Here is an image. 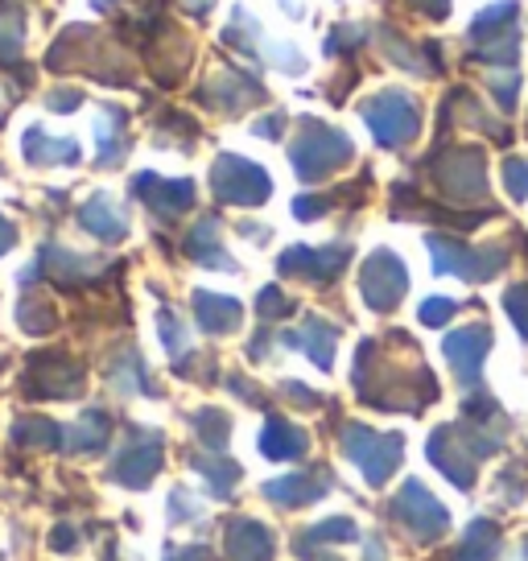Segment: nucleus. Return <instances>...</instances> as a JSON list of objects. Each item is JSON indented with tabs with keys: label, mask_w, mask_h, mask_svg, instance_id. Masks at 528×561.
<instances>
[{
	"label": "nucleus",
	"mask_w": 528,
	"mask_h": 561,
	"mask_svg": "<svg viewBox=\"0 0 528 561\" xmlns=\"http://www.w3.org/2000/svg\"><path fill=\"white\" fill-rule=\"evenodd\" d=\"M186 252H191L198 264H211V268L236 273V261H228V252L219 248V228H215V219H198V228H194L191 240H186Z\"/></svg>",
	"instance_id": "nucleus-25"
},
{
	"label": "nucleus",
	"mask_w": 528,
	"mask_h": 561,
	"mask_svg": "<svg viewBox=\"0 0 528 561\" xmlns=\"http://www.w3.org/2000/svg\"><path fill=\"white\" fill-rule=\"evenodd\" d=\"M191 467L203 474V483L211 491L215 500H231V491L240 483V462L236 458H223V455H194Z\"/></svg>",
	"instance_id": "nucleus-24"
},
{
	"label": "nucleus",
	"mask_w": 528,
	"mask_h": 561,
	"mask_svg": "<svg viewBox=\"0 0 528 561\" xmlns=\"http://www.w3.org/2000/svg\"><path fill=\"white\" fill-rule=\"evenodd\" d=\"M13 244H18V228H13V224L0 215V252H9Z\"/></svg>",
	"instance_id": "nucleus-39"
},
{
	"label": "nucleus",
	"mask_w": 528,
	"mask_h": 561,
	"mask_svg": "<svg viewBox=\"0 0 528 561\" xmlns=\"http://www.w3.org/2000/svg\"><path fill=\"white\" fill-rule=\"evenodd\" d=\"M161 343L170 347V355H182V351H186V334H182V322H177L170 310L161 314Z\"/></svg>",
	"instance_id": "nucleus-36"
},
{
	"label": "nucleus",
	"mask_w": 528,
	"mask_h": 561,
	"mask_svg": "<svg viewBox=\"0 0 528 561\" xmlns=\"http://www.w3.org/2000/svg\"><path fill=\"white\" fill-rule=\"evenodd\" d=\"M352 256L347 244L335 248H289L282 256L285 277H306V280H335L343 273V264Z\"/></svg>",
	"instance_id": "nucleus-12"
},
{
	"label": "nucleus",
	"mask_w": 528,
	"mask_h": 561,
	"mask_svg": "<svg viewBox=\"0 0 528 561\" xmlns=\"http://www.w3.org/2000/svg\"><path fill=\"white\" fill-rule=\"evenodd\" d=\"M74 545H79V533H74L71 525H58L50 533V549H54V553H71Z\"/></svg>",
	"instance_id": "nucleus-37"
},
{
	"label": "nucleus",
	"mask_w": 528,
	"mask_h": 561,
	"mask_svg": "<svg viewBox=\"0 0 528 561\" xmlns=\"http://www.w3.org/2000/svg\"><path fill=\"white\" fill-rule=\"evenodd\" d=\"M504 310L516 322L520 339H528V285H512L508 294H504Z\"/></svg>",
	"instance_id": "nucleus-31"
},
{
	"label": "nucleus",
	"mask_w": 528,
	"mask_h": 561,
	"mask_svg": "<svg viewBox=\"0 0 528 561\" xmlns=\"http://www.w3.org/2000/svg\"><path fill=\"white\" fill-rule=\"evenodd\" d=\"M137 194H141L158 215H177V210H186L194 203L191 182H161V178H153V174L137 178Z\"/></svg>",
	"instance_id": "nucleus-17"
},
{
	"label": "nucleus",
	"mask_w": 528,
	"mask_h": 561,
	"mask_svg": "<svg viewBox=\"0 0 528 561\" xmlns=\"http://www.w3.org/2000/svg\"><path fill=\"white\" fill-rule=\"evenodd\" d=\"M104 561H120V558H116V545H107V549H104Z\"/></svg>",
	"instance_id": "nucleus-41"
},
{
	"label": "nucleus",
	"mask_w": 528,
	"mask_h": 561,
	"mask_svg": "<svg viewBox=\"0 0 528 561\" xmlns=\"http://www.w3.org/2000/svg\"><path fill=\"white\" fill-rule=\"evenodd\" d=\"M401 450H405L401 434H376L368 425H347L343 430V455L364 471L371 488L388 483V474L401 467Z\"/></svg>",
	"instance_id": "nucleus-2"
},
{
	"label": "nucleus",
	"mask_w": 528,
	"mask_h": 561,
	"mask_svg": "<svg viewBox=\"0 0 528 561\" xmlns=\"http://www.w3.org/2000/svg\"><path fill=\"white\" fill-rule=\"evenodd\" d=\"M504 182H508V194L520 203L528 198V161L525 158H508L504 161Z\"/></svg>",
	"instance_id": "nucleus-32"
},
{
	"label": "nucleus",
	"mask_w": 528,
	"mask_h": 561,
	"mask_svg": "<svg viewBox=\"0 0 528 561\" xmlns=\"http://www.w3.org/2000/svg\"><path fill=\"white\" fill-rule=\"evenodd\" d=\"M79 224H83L91 236L107 240V244H116V240H124V236H128V224H124L120 210L112 207V198H107V194H95V198H88V203H83V210H79Z\"/></svg>",
	"instance_id": "nucleus-20"
},
{
	"label": "nucleus",
	"mask_w": 528,
	"mask_h": 561,
	"mask_svg": "<svg viewBox=\"0 0 528 561\" xmlns=\"http://www.w3.org/2000/svg\"><path fill=\"white\" fill-rule=\"evenodd\" d=\"M429 252H434V273H455L462 280H492L504 268V248H462L458 240H441L429 236Z\"/></svg>",
	"instance_id": "nucleus-8"
},
{
	"label": "nucleus",
	"mask_w": 528,
	"mask_h": 561,
	"mask_svg": "<svg viewBox=\"0 0 528 561\" xmlns=\"http://www.w3.org/2000/svg\"><path fill=\"white\" fill-rule=\"evenodd\" d=\"M455 310H458V301H450V298H429L422 306V322H425V327H446V322L455 318Z\"/></svg>",
	"instance_id": "nucleus-34"
},
{
	"label": "nucleus",
	"mask_w": 528,
	"mask_h": 561,
	"mask_svg": "<svg viewBox=\"0 0 528 561\" xmlns=\"http://www.w3.org/2000/svg\"><path fill=\"white\" fill-rule=\"evenodd\" d=\"M62 430L54 425V421L46 417H21L18 425H13V442L18 446H34V450H54V446H62Z\"/></svg>",
	"instance_id": "nucleus-28"
},
{
	"label": "nucleus",
	"mask_w": 528,
	"mask_h": 561,
	"mask_svg": "<svg viewBox=\"0 0 528 561\" xmlns=\"http://www.w3.org/2000/svg\"><path fill=\"white\" fill-rule=\"evenodd\" d=\"M335 488V474L314 467V471H298V474H282V479H268L264 483V500H273L277 508H306L322 500L326 491Z\"/></svg>",
	"instance_id": "nucleus-11"
},
{
	"label": "nucleus",
	"mask_w": 528,
	"mask_h": 561,
	"mask_svg": "<svg viewBox=\"0 0 528 561\" xmlns=\"http://www.w3.org/2000/svg\"><path fill=\"white\" fill-rule=\"evenodd\" d=\"M392 516L413 533V541H422V545L438 541L441 533L450 528V512L441 508L438 500H434L417 479H409L405 488L397 491V500H392Z\"/></svg>",
	"instance_id": "nucleus-5"
},
{
	"label": "nucleus",
	"mask_w": 528,
	"mask_h": 561,
	"mask_svg": "<svg viewBox=\"0 0 528 561\" xmlns=\"http://www.w3.org/2000/svg\"><path fill=\"white\" fill-rule=\"evenodd\" d=\"M335 327L331 322H322V318H310L301 331H289L285 334V343L289 347H301L310 359H314L322 371H331V359H335Z\"/></svg>",
	"instance_id": "nucleus-19"
},
{
	"label": "nucleus",
	"mask_w": 528,
	"mask_h": 561,
	"mask_svg": "<svg viewBox=\"0 0 528 561\" xmlns=\"http://www.w3.org/2000/svg\"><path fill=\"white\" fill-rule=\"evenodd\" d=\"M492 347V331L487 327H467V331H455L446 334V359H450V368L462 385H475L479 380V368H483V355Z\"/></svg>",
	"instance_id": "nucleus-13"
},
{
	"label": "nucleus",
	"mask_w": 528,
	"mask_h": 561,
	"mask_svg": "<svg viewBox=\"0 0 528 561\" xmlns=\"http://www.w3.org/2000/svg\"><path fill=\"white\" fill-rule=\"evenodd\" d=\"M211 186L223 203H236V207H256L273 191V182H268V174H264L261 165L236 158V153H223V158L215 161Z\"/></svg>",
	"instance_id": "nucleus-7"
},
{
	"label": "nucleus",
	"mask_w": 528,
	"mask_h": 561,
	"mask_svg": "<svg viewBox=\"0 0 528 561\" xmlns=\"http://www.w3.org/2000/svg\"><path fill=\"white\" fill-rule=\"evenodd\" d=\"M364 121L371 124V133L384 149H401L405 140L417 137V104L409 100L405 91L376 95L371 104H364Z\"/></svg>",
	"instance_id": "nucleus-6"
},
{
	"label": "nucleus",
	"mask_w": 528,
	"mask_h": 561,
	"mask_svg": "<svg viewBox=\"0 0 528 561\" xmlns=\"http://www.w3.org/2000/svg\"><path fill=\"white\" fill-rule=\"evenodd\" d=\"M161 462H165V434H158V430H141V425H137V430L128 434V442H124L120 455L112 458L107 479L120 483V488L141 491L158 479Z\"/></svg>",
	"instance_id": "nucleus-4"
},
{
	"label": "nucleus",
	"mask_w": 528,
	"mask_h": 561,
	"mask_svg": "<svg viewBox=\"0 0 528 561\" xmlns=\"http://www.w3.org/2000/svg\"><path fill=\"white\" fill-rule=\"evenodd\" d=\"M355 537H359V528L347 516H331V520H322L314 528H301L298 537H294V549L310 561L318 553V545H343V541H355Z\"/></svg>",
	"instance_id": "nucleus-23"
},
{
	"label": "nucleus",
	"mask_w": 528,
	"mask_h": 561,
	"mask_svg": "<svg viewBox=\"0 0 528 561\" xmlns=\"http://www.w3.org/2000/svg\"><path fill=\"white\" fill-rule=\"evenodd\" d=\"M516 88H520V75L512 67H504V75H492V91H495V100H500V107L516 104Z\"/></svg>",
	"instance_id": "nucleus-35"
},
{
	"label": "nucleus",
	"mask_w": 528,
	"mask_h": 561,
	"mask_svg": "<svg viewBox=\"0 0 528 561\" xmlns=\"http://www.w3.org/2000/svg\"><path fill=\"white\" fill-rule=\"evenodd\" d=\"M25 158L37 165H50V161H79V145L74 140H46L42 128L25 133Z\"/></svg>",
	"instance_id": "nucleus-26"
},
{
	"label": "nucleus",
	"mask_w": 528,
	"mask_h": 561,
	"mask_svg": "<svg viewBox=\"0 0 528 561\" xmlns=\"http://www.w3.org/2000/svg\"><path fill=\"white\" fill-rule=\"evenodd\" d=\"M107 434H112V421H107V413H104V409H91V413H83V417L67 430L62 446H67L71 455H100V450L107 446Z\"/></svg>",
	"instance_id": "nucleus-21"
},
{
	"label": "nucleus",
	"mask_w": 528,
	"mask_h": 561,
	"mask_svg": "<svg viewBox=\"0 0 528 561\" xmlns=\"http://www.w3.org/2000/svg\"><path fill=\"white\" fill-rule=\"evenodd\" d=\"M223 549H228V561H273L277 553V541H273V533L261 525V520H231L223 528Z\"/></svg>",
	"instance_id": "nucleus-14"
},
{
	"label": "nucleus",
	"mask_w": 528,
	"mask_h": 561,
	"mask_svg": "<svg viewBox=\"0 0 528 561\" xmlns=\"http://www.w3.org/2000/svg\"><path fill=\"white\" fill-rule=\"evenodd\" d=\"M368 561H384V541L380 537H368Z\"/></svg>",
	"instance_id": "nucleus-40"
},
{
	"label": "nucleus",
	"mask_w": 528,
	"mask_h": 561,
	"mask_svg": "<svg viewBox=\"0 0 528 561\" xmlns=\"http://www.w3.org/2000/svg\"><path fill=\"white\" fill-rule=\"evenodd\" d=\"M441 186L455 198H483L487 194V178H483V153L475 149H458L441 165Z\"/></svg>",
	"instance_id": "nucleus-15"
},
{
	"label": "nucleus",
	"mask_w": 528,
	"mask_h": 561,
	"mask_svg": "<svg viewBox=\"0 0 528 561\" xmlns=\"http://www.w3.org/2000/svg\"><path fill=\"white\" fill-rule=\"evenodd\" d=\"M516 4L512 0H500L492 9H483L471 25V37H475L479 54L487 58V62H500V67H512L516 62V50H520V42H516Z\"/></svg>",
	"instance_id": "nucleus-9"
},
{
	"label": "nucleus",
	"mask_w": 528,
	"mask_h": 561,
	"mask_svg": "<svg viewBox=\"0 0 528 561\" xmlns=\"http://www.w3.org/2000/svg\"><path fill=\"white\" fill-rule=\"evenodd\" d=\"M495 446H500V438H483L479 430H467V425H446L429 438V458L446 479H455L458 488H471L475 462L492 455Z\"/></svg>",
	"instance_id": "nucleus-1"
},
{
	"label": "nucleus",
	"mask_w": 528,
	"mask_h": 561,
	"mask_svg": "<svg viewBox=\"0 0 528 561\" xmlns=\"http://www.w3.org/2000/svg\"><path fill=\"white\" fill-rule=\"evenodd\" d=\"M359 289H364V301H368L371 310H380V314H388L397 301L405 298L409 289V273L405 264L397 261L392 252H371L368 264H364V273H359Z\"/></svg>",
	"instance_id": "nucleus-10"
},
{
	"label": "nucleus",
	"mask_w": 528,
	"mask_h": 561,
	"mask_svg": "<svg viewBox=\"0 0 528 561\" xmlns=\"http://www.w3.org/2000/svg\"><path fill=\"white\" fill-rule=\"evenodd\" d=\"M161 561H211V549H203V545H182V549H165Z\"/></svg>",
	"instance_id": "nucleus-38"
},
{
	"label": "nucleus",
	"mask_w": 528,
	"mask_h": 561,
	"mask_svg": "<svg viewBox=\"0 0 528 561\" xmlns=\"http://www.w3.org/2000/svg\"><path fill=\"white\" fill-rule=\"evenodd\" d=\"M256 306H261V318L264 322H273V318H282V314H289L294 310V301L289 298H282V289H261V298H256Z\"/></svg>",
	"instance_id": "nucleus-33"
},
{
	"label": "nucleus",
	"mask_w": 528,
	"mask_h": 561,
	"mask_svg": "<svg viewBox=\"0 0 528 561\" xmlns=\"http://www.w3.org/2000/svg\"><path fill=\"white\" fill-rule=\"evenodd\" d=\"M343 161H352V140L318 121H301V137L294 145V170L301 182H318Z\"/></svg>",
	"instance_id": "nucleus-3"
},
{
	"label": "nucleus",
	"mask_w": 528,
	"mask_h": 561,
	"mask_svg": "<svg viewBox=\"0 0 528 561\" xmlns=\"http://www.w3.org/2000/svg\"><path fill=\"white\" fill-rule=\"evenodd\" d=\"M458 561H492L500 553V528L492 520H475V525L467 528V537L458 545Z\"/></svg>",
	"instance_id": "nucleus-27"
},
{
	"label": "nucleus",
	"mask_w": 528,
	"mask_h": 561,
	"mask_svg": "<svg viewBox=\"0 0 528 561\" xmlns=\"http://www.w3.org/2000/svg\"><path fill=\"white\" fill-rule=\"evenodd\" d=\"M79 385H83V371L58 355L37 359V368L30 371V392L37 397H79Z\"/></svg>",
	"instance_id": "nucleus-16"
},
{
	"label": "nucleus",
	"mask_w": 528,
	"mask_h": 561,
	"mask_svg": "<svg viewBox=\"0 0 528 561\" xmlns=\"http://www.w3.org/2000/svg\"><path fill=\"white\" fill-rule=\"evenodd\" d=\"M306 446H310V438L301 434L298 425H289L285 417H268L261 430V455L264 458H301L306 455Z\"/></svg>",
	"instance_id": "nucleus-22"
},
{
	"label": "nucleus",
	"mask_w": 528,
	"mask_h": 561,
	"mask_svg": "<svg viewBox=\"0 0 528 561\" xmlns=\"http://www.w3.org/2000/svg\"><path fill=\"white\" fill-rule=\"evenodd\" d=\"M240 301L236 298H219V294H207V289H198L194 294V318H198V327L207 334H228L240 327Z\"/></svg>",
	"instance_id": "nucleus-18"
},
{
	"label": "nucleus",
	"mask_w": 528,
	"mask_h": 561,
	"mask_svg": "<svg viewBox=\"0 0 528 561\" xmlns=\"http://www.w3.org/2000/svg\"><path fill=\"white\" fill-rule=\"evenodd\" d=\"M194 434L207 442L211 450H223L231 438V417L223 409H198V413H194Z\"/></svg>",
	"instance_id": "nucleus-29"
},
{
	"label": "nucleus",
	"mask_w": 528,
	"mask_h": 561,
	"mask_svg": "<svg viewBox=\"0 0 528 561\" xmlns=\"http://www.w3.org/2000/svg\"><path fill=\"white\" fill-rule=\"evenodd\" d=\"M194 520H203V504L186 488H174L170 491V525H194Z\"/></svg>",
	"instance_id": "nucleus-30"
}]
</instances>
